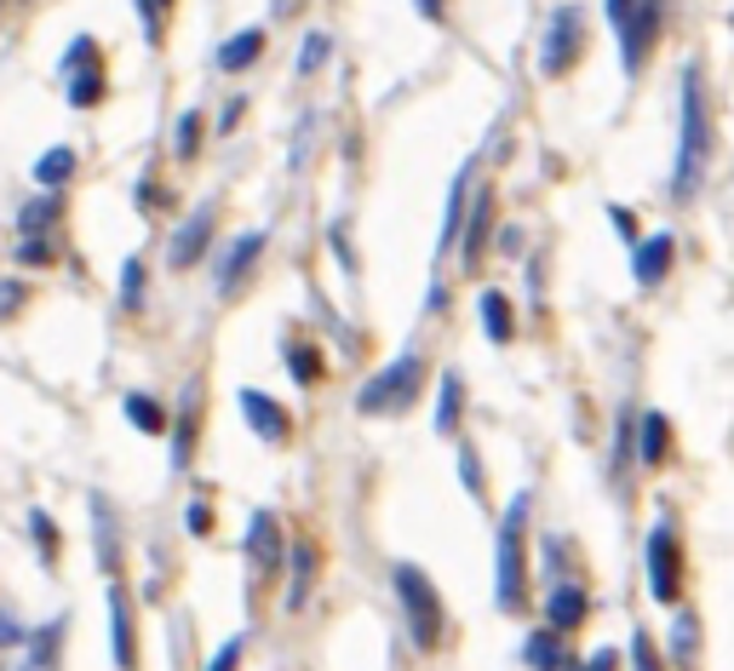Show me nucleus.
Masks as SVG:
<instances>
[{"label": "nucleus", "mask_w": 734, "mask_h": 671, "mask_svg": "<svg viewBox=\"0 0 734 671\" xmlns=\"http://www.w3.org/2000/svg\"><path fill=\"white\" fill-rule=\"evenodd\" d=\"M608 224H615V230H620V241H631V248L643 241V236H637V218H631L625 207H608Z\"/></svg>", "instance_id": "nucleus-44"}, {"label": "nucleus", "mask_w": 734, "mask_h": 671, "mask_svg": "<svg viewBox=\"0 0 734 671\" xmlns=\"http://www.w3.org/2000/svg\"><path fill=\"white\" fill-rule=\"evenodd\" d=\"M69 80V104L75 110H92L104 98V69H80V75H64Z\"/></svg>", "instance_id": "nucleus-32"}, {"label": "nucleus", "mask_w": 734, "mask_h": 671, "mask_svg": "<svg viewBox=\"0 0 734 671\" xmlns=\"http://www.w3.org/2000/svg\"><path fill=\"white\" fill-rule=\"evenodd\" d=\"M454 465H459V477H465V494H471V499H488V482H482V465H477V447H471V442H459Z\"/></svg>", "instance_id": "nucleus-35"}, {"label": "nucleus", "mask_w": 734, "mask_h": 671, "mask_svg": "<svg viewBox=\"0 0 734 671\" xmlns=\"http://www.w3.org/2000/svg\"><path fill=\"white\" fill-rule=\"evenodd\" d=\"M173 150H178V161H195V155H201V115H195V110H184V115H178V127H173Z\"/></svg>", "instance_id": "nucleus-33"}, {"label": "nucleus", "mask_w": 734, "mask_h": 671, "mask_svg": "<svg viewBox=\"0 0 734 671\" xmlns=\"http://www.w3.org/2000/svg\"><path fill=\"white\" fill-rule=\"evenodd\" d=\"M17 258H24V264H52V248L40 236H24V241H17Z\"/></svg>", "instance_id": "nucleus-42"}, {"label": "nucleus", "mask_w": 734, "mask_h": 671, "mask_svg": "<svg viewBox=\"0 0 734 671\" xmlns=\"http://www.w3.org/2000/svg\"><path fill=\"white\" fill-rule=\"evenodd\" d=\"M671 454V419L666 414H643L637 419V465L643 471H660Z\"/></svg>", "instance_id": "nucleus-20"}, {"label": "nucleus", "mask_w": 734, "mask_h": 671, "mask_svg": "<svg viewBox=\"0 0 734 671\" xmlns=\"http://www.w3.org/2000/svg\"><path fill=\"white\" fill-rule=\"evenodd\" d=\"M241 115H248V98H230V104H224V115H218V132H230Z\"/></svg>", "instance_id": "nucleus-50"}, {"label": "nucleus", "mask_w": 734, "mask_h": 671, "mask_svg": "<svg viewBox=\"0 0 734 671\" xmlns=\"http://www.w3.org/2000/svg\"><path fill=\"white\" fill-rule=\"evenodd\" d=\"M585 671H620V660H615V648H597L591 660H580Z\"/></svg>", "instance_id": "nucleus-51"}, {"label": "nucleus", "mask_w": 734, "mask_h": 671, "mask_svg": "<svg viewBox=\"0 0 734 671\" xmlns=\"http://www.w3.org/2000/svg\"><path fill=\"white\" fill-rule=\"evenodd\" d=\"M92 534H98V568L115 574L121 568V540H115V522H110V499L92 494Z\"/></svg>", "instance_id": "nucleus-23"}, {"label": "nucleus", "mask_w": 734, "mask_h": 671, "mask_svg": "<svg viewBox=\"0 0 734 671\" xmlns=\"http://www.w3.org/2000/svg\"><path fill=\"white\" fill-rule=\"evenodd\" d=\"M248 557L258 574H276V568H288V540H281V522L270 511H253L248 517Z\"/></svg>", "instance_id": "nucleus-13"}, {"label": "nucleus", "mask_w": 734, "mask_h": 671, "mask_svg": "<svg viewBox=\"0 0 734 671\" xmlns=\"http://www.w3.org/2000/svg\"><path fill=\"white\" fill-rule=\"evenodd\" d=\"M459 414H465V384H459V374H442V384H436V431L459 436Z\"/></svg>", "instance_id": "nucleus-25"}, {"label": "nucleus", "mask_w": 734, "mask_h": 671, "mask_svg": "<svg viewBox=\"0 0 734 671\" xmlns=\"http://www.w3.org/2000/svg\"><path fill=\"white\" fill-rule=\"evenodd\" d=\"M69 178H75V150L69 144H58V150H47V155L35 161V185L40 190H64Z\"/></svg>", "instance_id": "nucleus-28"}, {"label": "nucleus", "mask_w": 734, "mask_h": 671, "mask_svg": "<svg viewBox=\"0 0 734 671\" xmlns=\"http://www.w3.org/2000/svg\"><path fill=\"white\" fill-rule=\"evenodd\" d=\"M391 585H396V603H402V620H407V637H414L419 655H436L442 637H447V608L436 597V585L425 568L414 562H396L391 568Z\"/></svg>", "instance_id": "nucleus-3"}, {"label": "nucleus", "mask_w": 734, "mask_h": 671, "mask_svg": "<svg viewBox=\"0 0 734 671\" xmlns=\"http://www.w3.org/2000/svg\"><path fill=\"white\" fill-rule=\"evenodd\" d=\"M729 29H734V12H729Z\"/></svg>", "instance_id": "nucleus-57"}, {"label": "nucleus", "mask_w": 734, "mask_h": 671, "mask_svg": "<svg viewBox=\"0 0 734 671\" xmlns=\"http://www.w3.org/2000/svg\"><path fill=\"white\" fill-rule=\"evenodd\" d=\"M562 671H585V666H574V660H568V666H562Z\"/></svg>", "instance_id": "nucleus-55"}, {"label": "nucleus", "mask_w": 734, "mask_h": 671, "mask_svg": "<svg viewBox=\"0 0 734 671\" xmlns=\"http://www.w3.org/2000/svg\"><path fill=\"white\" fill-rule=\"evenodd\" d=\"M414 12L425 24H447V0H414Z\"/></svg>", "instance_id": "nucleus-49"}, {"label": "nucleus", "mask_w": 734, "mask_h": 671, "mask_svg": "<svg viewBox=\"0 0 734 671\" xmlns=\"http://www.w3.org/2000/svg\"><path fill=\"white\" fill-rule=\"evenodd\" d=\"M671 264H678V236L671 230H655V236H643L637 248H631V276H637V288H660V281L671 276Z\"/></svg>", "instance_id": "nucleus-9"}, {"label": "nucleus", "mask_w": 734, "mask_h": 671, "mask_svg": "<svg viewBox=\"0 0 734 671\" xmlns=\"http://www.w3.org/2000/svg\"><path fill=\"white\" fill-rule=\"evenodd\" d=\"M138 17H144V35H150V47L161 40V0H132Z\"/></svg>", "instance_id": "nucleus-43"}, {"label": "nucleus", "mask_w": 734, "mask_h": 671, "mask_svg": "<svg viewBox=\"0 0 734 671\" xmlns=\"http://www.w3.org/2000/svg\"><path fill=\"white\" fill-rule=\"evenodd\" d=\"M671 666H695V655H700V620L695 615H671Z\"/></svg>", "instance_id": "nucleus-29"}, {"label": "nucleus", "mask_w": 734, "mask_h": 671, "mask_svg": "<svg viewBox=\"0 0 734 671\" xmlns=\"http://www.w3.org/2000/svg\"><path fill=\"white\" fill-rule=\"evenodd\" d=\"M167 7H173V0H161V12H167Z\"/></svg>", "instance_id": "nucleus-56"}, {"label": "nucleus", "mask_w": 734, "mask_h": 671, "mask_svg": "<svg viewBox=\"0 0 734 671\" xmlns=\"http://www.w3.org/2000/svg\"><path fill=\"white\" fill-rule=\"evenodd\" d=\"M80 69H104L98 64V40L92 35H75L69 52H64V75H80Z\"/></svg>", "instance_id": "nucleus-36"}, {"label": "nucleus", "mask_w": 734, "mask_h": 671, "mask_svg": "<svg viewBox=\"0 0 734 671\" xmlns=\"http://www.w3.org/2000/svg\"><path fill=\"white\" fill-rule=\"evenodd\" d=\"M631 671H666V660H660V643L655 637H648L643 632V625H637V632H631Z\"/></svg>", "instance_id": "nucleus-34"}, {"label": "nucleus", "mask_w": 734, "mask_h": 671, "mask_svg": "<svg viewBox=\"0 0 734 671\" xmlns=\"http://www.w3.org/2000/svg\"><path fill=\"white\" fill-rule=\"evenodd\" d=\"M127 419H132V425H138V431H144V436H161V431H167V425H173V419H167V408H161L155 396H138V391L127 396Z\"/></svg>", "instance_id": "nucleus-31"}, {"label": "nucleus", "mask_w": 734, "mask_h": 671, "mask_svg": "<svg viewBox=\"0 0 734 671\" xmlns=\"http://www.w3.org/2000/svg\"><path fill=\"white\" fill-rule=\"evenodd\" d=\"M528 511H534V494L517 488L511 505L499 517V540H494V603L499 615H522L528 608Z\"/></svg>", "instance_id": "nucleus-2"}, {"label": "nucleus", "mask_w": 734, "mask_h": 671, "mask_svg": "<svg viewBox=\"0 0 734 671\" xmlns=\"http://www.w3.org/2000/svg\"><path fill=\"white\" fill-rule=\"evenodd\" d=\"M488 241H494V190L482 185L471 195V213H465V230H459V264H465V270H477V264H482Z\"/></svg>", "instance_id": "nucleus-11"}, {"label": "nucleus", "mask_w": 734, "mask_h": 671, "mask_svg": "<svg viewBox=\"0 0 734 671\" xmlns=\"http://www.w3.org/2000/svg\"><path fill=\"white\" fill-rule=\"evenodd\" d=\"M591 620V592L580 580H550L545 592V625H557V632H580V625Z\"/></svg>", "instance_id": "nucleus-12"}, {"label": "nucleus", "mask_w": 734, "mask_h": 671, "mask_svg": "<svg viewBox=\"0 0 734 671\" xmlns=\"http://www.w3.org/2000/svg\"><path fill=\"white\" fill-rule=\"evenodd\" d=\"M58 213H64V195L47 190V195L24 201V213H17V230H24V236H47L52 224H58Z\"/></svg>", "instance_id": "nucleus-26"}, {"label": "nucleus", "mask_w": 734, "mask_h": 671, "mask_svg": "<svg viewBox=\"0 0 734 671\" xmlns=\"http://www.w3.org/2000/svg\"><path fill=\"white\" fill-rule=\"evenodd\" d=\"M419 384H425V356L419 351H402V356L384 362L379 374H367V384L356 391V414L362 419L407 414V408H414V396H419Z\"/></svg>", "instance_id": "nucleus-4"}, {"label": "nucleus", "mask_w": 734, "mask_h": 671, "mask_svg": "<svg viewBox=\"0 0 734 671\" xmlns=\"http://www.w3.org/2000/svg\"><path fill=\"white\" fill-rule=\"evenodd\" d=\"M258 58H264V29H236V35L218 47L213 64H218L224 75H241V69H253Z\"/></svg>", "instance_id": "nucleus-22"}, {"label": "nucleus", "mask_w": 734, "mask_h": 671, "mask_svg": "<svg viewBox=\"0 0 734 671\" xmlns=\"http://www.w3.org/2000/svg\"><path fill=\"white\" fill-rule=\"evenodd\" d=\"M281 356H288V374H293V384H316L321 374H328V362H321V351H316V344H304V339H288V344H281Z\"/></svg>", "instance_id": "nucleus-27"}, {"label": "nucleus", "mask_w": 734, "mask_h": 671, "mask_svg": "<svg viewBox=\"0 0 734 671\" xmlns=\"http://www.w3.org/2000/svg\"><path fill=\"white\" fill-rule=\"evenodd\" d=\"M184 528H190V534H207V528H213V511H207V499H195V505H190V517H184Z\"/></svg>", "instance_id": "nucleus-46"}, {"label": "nucleus", "mask_w": 734, "mask_h": 671, "mask_svg": "<svg viewBox=\"0 0 734 671\" xmlns=\"http://www.w3.org/2000/svg\"><path fill=\"white\" fill-rule=\"evenodd\" d=\"M666 12H671V0H637L620 24H615V35H620V69L625 75H643V64L655 58V47H660V35H666Z\"/></svg>", "instance_id": "nucleus-6"}, {"label": "nucleus", "mask_w": 734, "mask_h": 671, "mask_svg": "<svg viewBox=\"0 0 734 671\" xmlns=\"http://www.w3.org/2000/svg\"><path fill=\"white\" fill-rule=\"evenodd\" d=\"M631 7H637V0H603V17H608V24H620Z\"/></svg>", "instance_id": "nucleus-52"}, {"label": "nucleus", "mask_w": 734, "mask_h": 671, "mask_svg": "<svg viewBox=\"0 0 734 671\" xmlns=\"http://www.w3.org/2000/svg\"><path fill=\"white\" fill-rule=\"evenodd\" d=\"M711 173V104L700 64H683L678 80V161H671V201H695Z\"/></svg>", "instance_id": "nucleus-1"}, {"label": "nucleus", "mask_w": 734, "mask_h": 671, "mask_svg": "<svg viewBox=\"0 0 734 671\" xmlns=\"http://www.w3.org/2000/svg\"><path fill=\"white\" fill-rule=\"evenodd\" d=\"M540 557H545V580H557V574H562V540H550V534H545Z\"/></svg>", "instance_id": "nucleus-45"}, {"label": "nucleus", "mask_w": 734, "mask_h": 671, "mask_svg": "<svg viewBox=\"0 0 734 671\" xmlns=\"http://www.w3.org/2000/svg\"><path fill=\"white\" fill-rule=\"evenodd\" d=\"M213 230H218V207H213V201H201V207L184 218L178 230H173V241H167V264H173V270L201 264V253L213 248Z\"/></svg>", "instance_id": "nucleus-8"}, {"label": "nucleus", "mask_w": 734, "mask_h": 671, "mask_svg": "<svg viewBox=\"0 0 734 671\" xmlns=\"http://www.w3.org/2000/svg\"><path fill=\"white\" fill-rule=\"evenodd\" d=\"M241 414H248L253 436H258V442H270V447H281V442L293 436V419H288V408H281L276 396H264V391H241Z\"/></svg>", "instance_id": "nucleus-14"}, {"label": "nucleus", "mask_w": 734, "mask_h": 671, "mask_svg": "<svg viewBox=\"0 0 734 671\" xmlns=\"http://www.w3.org/2000/svg\"><path fill=\"white\" fill-rule=\"evenodd\" d=\"M121 304H127V311H138V304H144V258H127V264H121Z\"/></svg>", "instance_id": "nucleus-37"}, {"label": "nucleus", "mask_w": 734, "mask_h": 671, "mask_svg": "<svg viewBox=\"0 0 734 671\" xmlns=\"http://www.w3.org/2000/svg\"><path fill=\"white\" fill-rule=\"evenodd\" d=\"M580 58H585V12L580 7H557L545 17V35H540V75L562 80Z\"/></svg>", "instance_id": "nucleus-7"}, {"label": "nucleus", "mask_w": 734, "mask_h": 671, "mask_svg": "<svg viewBox=\"0 0 734 671\" xmlns=\"http://www.w3.org/2000/svg\"><path fill=\"white\" fill-rule=\"evenodd\" d=\"M522 666H528V671H562V666H568V648H562V632H557V625H540V632L522 637Z\"/></svg>", "instance_id": "nucleus-19"}, {"label": "nucleus", "mask_w": 734, "mask_h": 671, "mask_svg": "<svg viewBox=\"0 0 734 671\" xmlns=\"http://www.w3.org/2000/svg\"><path fill=\"white\" fill-rule=\"evenodd\" d=\"M58 632H64V625H47V632H35V671H47L52 660H58Z\"/></svg>", "instance_id": "nucleus-39"}, {"label": "nucleus", "mask_w": 734, "mask_h": 671, "mask_svg": "<svg viewBox=\"0 0 734 671\" xmlns=\"http://www.w3.org/2000/svg\"><path fill=\"white\" fill-rule=\"evenodd\" d=\"M288 7H293V0H276V12H288Z\"/></svg>", "instance_id": "nucleus-54"}, {"label": "nucleus", "mask_w": 734, "mask_h": 671, "mask_svg": "<svg viewBox=\"0 0 734 671\" xmlns=\"http://www.w3.org/2000/svg\"><path fill=\"white\" fill-rule=\"evenodd\" d=\"M494 248L517 258V253H522V230H517V224H505V230H494Z\"/></svg>", "instance_id": "nucleus-47"}, {"label": "nucleus", "mask_w": 734, "mask_h": 671, "mask_svg": "<svg viewBox=\"0 0 734 671\" xmlns=\"http://www.w3.org/2000/svg\"><path fill=\"white\" fill-rule=\"evenodd\" d=\"M258 258H264V230H248V236H236V241H230V253L218 258V293L230 299V293L241 288V281L253 276V264H258Z\"/></svg>", "instance_id": "nucleus-15"}, {"label": "nucleus", "mask_w": 734, "mask_h": 671, "mask_svg": "<svg viewBox=\"0 0 734 671\" xmlns=\"http://www.w3.org/2000/svg\"><path fill=\"white\" fill-rule=\"evenodd\" d=\"M17 293H24V281H7V288H0V316H7L12 304H17Z\"/></svg>", "instance_id": "nucleus-53"}, {"label": "nucleus", "mask_w": 734, "mask_h": 671, "mask_svg": "<svg viewBox=\"0 0 734 671\" xmlns=\"http://www.w3.org/2000/svg\"><path fill=\"white\" fill-rule=\"evenodd\" d=\"M29 528H35V545H40V562H58V528L47 511H29Z\"/></svg>", "instance_id": "nucleus-38"}, {"label": "nucleus", "mask_w": 734, "mask_h": 671, "mask_svg": "<svg viewBox=\"0 0 734 671\" xmlns=\"http://www.w3.org/2000/svg\"><path fill=\"white\" fill-rule=\"evenodd\" d=\"M328 58H333V35H328V29H311V35L299 40V64H293L299 80H311L321 64H328Z\"/></svg>", "instance_id": "nucleus-30"}, {"label": "nucleus", "mask_w": 734, "mask_h": 671, "mask_svg": "<svg viewBox=\"0 0 734 671\" xmlns=\"http://www.w3.org/2000/svg\"><path fill=\"white\" fill-rule=\"evenodd\" d=\"M316 574H321V552H316L311 540H299L293 552H288V615H299V608L311 603Z\"/></svg>", "instance_id": "nucleus-16"}, {"label": "nucleus", "mask_w": 734, "mask_h": 671, "mask_svg": "<svg viewBox=\"0 0 734 671\" xmlns=\"http://www.w3.org/2000/svg\"><path fill=\"white\" fill-rule=\"evenodd\" d=\"M241 648H248V637H230V643H224L218 655H213L207 671H236V666H241Z\"/></svg>", "instance_id": "nucleus-41"}, {"label": "nucleus", "mask_w": 734, "mask_h": 671, "mask_svg": "<svg viewBox=\"0 0 734 671\" xmlns=\"http://www.w3.org/2000/svg\"><path fill=\"white\" fill-rule=\"evenodd\" d=\"M110 643H115V666L138 671V643H132V603L121 585H110Z\"/></svg>", "instance_id": "nucleus-18"}, {"label": "nucleus", "mask_w": 734, "mask_h": 671, "mask_svg": "<svg viewBox=\"0 0 734 671\" xmlns=\"http://www.w3.org/2000/svg\"><path fill=\"white\" fill-rule=\"evenodd\" d=\"M471 195H477V161H465L459 178L447 185V207H442V236H436V258H447L459 248V230H465V213H471Z\"/></svg>", "instance_id": "nucleus-10"}, {"label": "nucleus", "mask_w": 734, "mask_h": 671, "mask_svg": "<svg viewBox=\"0 0 734 671\" xmlns=\"http://www.w3.org/2000/svg\"><path fill=\"white\" fill-rule=\"evenodd\" d=\"M328 241H333V253H339V264H344V270H356V253H351V241H344V224H333V230H328Z\"/></svg>", "instance_id": "nucleus-48"}, {"label": "nucleus", "mask_w": 734, "mask_h": 671, "mask_svg": "<svg viewBox=\"0 0 734 671\" xmlns=\"http://www.w3.org/2000/svg\"><path fill=\"white\" fill-rule=\"evenodd\" d=\"M631 465H637V408H620V419H615V465H608V477L625 482Z\"/></svg>", "instance_id": "nucleus-24"}, {"label": "nucleus", "mask_w": 734, "mask_h": 671, "mask_svg": "<svg viewBox=\"0 0 734 671\" xmlns=\"http://www.w3.org/2000/svg\"><path fill=\"white\" fill-rule=\"evenodd\" d=\"M195 425H201V379L184 384V408H178V425H173V465L190 471L195 459Z\"/></svg>", "instance_id": "nucleus-17"}, {"label": "nucleus", "mask_w": 734, "mask_h": 671, "mask_svg": "<svg viewBox=\"0 0 734 671\" xmlns=\"http://www.w3.org/2000/svg\"><path fill=\"white\" fill-rule=\"evenodd\" d=\"M477 316H482V333L494 339V344H511L517 339V311H511V299H505L499 288H488L477 299Z\"/></svg>", "instance_id": "nucleus-21"}, {"label": "nucleus", "mask_w": 734, "mask_h": 671, "mask_svg": "<svg viewBox=\"0 0 734 671\" xmlns=\"http://www.w3.org/2000/svg\"><path fill=\"white\" fill-rule=\"evenodd\" d=\"M311 138H316V115L299 121V138H293V167H304L311 161Z\"/></svg>", "instance_id": "nucleus-40"}, {"label": "nucleus", "mask_w": 734, "mask_h": 671, "mask_svg": "<svg viewBox=\"0 0 734 671\" xmlns=\"http://www.w3.org/2000/svg\"><path fill=\"white\" fill-rule=\"evenodd\" d=\"M643 568H648V597L655 603H678L683 597V545H678V522L660 517L643 540Z\"/></svg>", "instance_id": "nucleus-5"}]
</instances>
